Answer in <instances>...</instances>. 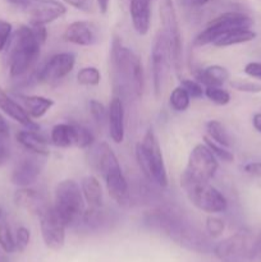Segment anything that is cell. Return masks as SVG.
Returning <instances> with one entry per match:
<instances>
[{
    "instance_id": "obj_2",
    "label": "cell",
    "mask_w": 261,
    "mask_h": 262,
    "mask_svg": "<svg viewBox=\"0 0 261 262\" xmlns=\"http://www.w3.org/2000/svg\"><path fill=\"white\" fill-rule=\"evenodd\" d=\"M41 42L31 26H20L10 37L8 67L12 78L25 77L37 61Z\"/></svg>"
},
{
    "instance_id": "obj_6",
    "label": "cell",
    "mask_w": 261,
    "mask_h": 262,
    "mask_svg": "<svg viewBox=\"0 0 261 262\" xmlns=\"http://www.w3.org/2000/svg\"><path fill=\"white\" fill-rule=\"evenodd\" d=\"M181 186L194 207L207 214H220L227 211L228 201L224 194L215 188L209 181H201L182 174Z\"/></svg>"
},
{
    "instance_id": "obj_39",
    "label": "cell",
    "mask_w": 261,
    "mask_h": 262,
    "mask_svg": "<svg viewBox=\"0 0 261 262\" xmlns=\"http://www.w3.org/2000/svg\"><path fill=\"white\" fill-rule=\"evenodd\" d=\"M13 27L9 22L4 19H0V53L7 48L12 37Z\"/></svg>"
},
{
    "instance_id": "obj_42",
    "label": "cell",
    "mask_w": 261,
    "mask_h": 262,
    "mask_svg": "<svg viewBox=\"0 0 261 262\" xmlns=\"http://www.w3.org/2000/svg\"><path fill=\"white\" fill-rule=\"evenodd\" d=\"M64 2L83 12H91L92 9V0H64Z\"/></svg>"
},
{
    "instance_id": "obj_33",
    "label": "cell",
    "mask_w": 261,
    "mask_h": 262,
    "mask_svg": "<svg viewBox=\"0 0 261 262\" xmlns=\"http://www.w3.org/2000/svg\"><path fill=\"white\" fill-rule=\"evenodd\" d=\"M205 96L214 104L224 106V105L229 104L230 95L227 90L222 89V86L216 87H205Z\"/></svg>"
},
{
    "instance_id": "obj_12",
    "label": "cell",
    "mask_w": 261,
    "mask_h": 262,
    "mask_svg": "<svg viewBox=\"0 0 261 262\" xmlns=\"http://www.w3.org/2000/svg\"><path fill=\"white\" fill-rule=\"evenodd\" d=\"M51 142L56 147H78L89 148L94 145V135L83 125L60 123L51 129Z\"/></svg>"
},
{
    "instance_id": "obj_25",
    "label": "cell",
    "mask_w": 261,
    "mask_h": 262,
    "mask_svg": "<svg viewBox=\"0 0 261 262\" xmlns=\"http://www.w3.org/2000/svg\"><path fill=\"white\" fill-rule=\"evenodd\" d=\"M19 99L22 101L23 109L27 112L31 118H42L51 107L54 106V100L49 97L37 96V95H19Z\"/></svg>"
},
{
    "instance_id": "obj_49",
    "label": "cell",
    "mask_w": 261,
    "mask_h": 262,
    "mask_svg": "<svg viewBox=\"0 0 261 262\" xmlns=\"http://www.w3.org/2000/svg\"><path fill=\"white\" fill-rule=\"evenodd\" d=\"M7 158H8L7 150L4 148V146H0V165L7 160Z\"/></svg>"
},
{
    "instance_id": "obj_34",
    "label": "cell",
    "mask_w": 261,
    "mask_h": 262,
    "mask_svg": "<svg viewBox=\"0 0 261 262\" xmlns=\"http://www.w3.org/2000/svg\"><path fill=\"white\" fill-rule=\"evenodd\" d=\"M181 86L188 92L191 99H201L205 96V89L196 79H182Z\"/></svg>"
},
{
    "instance_id": "obj_45",
    "label": "cell",
    "mask_w": 261,
    "mask_h": 262,
    "mask_svg": "<svg viewBox=\"0 0 261 262\" xmlns=\"http://www.w3.org/2000/svg\"><path fill=\"white\" fill-rule=\"evenodd\" d=\"M182 4L187 8H202L210 2V0H181Z\"/></svg>"
},
{
    "instance_id": "obj_26",
    "label": "cell",
    "mask_w": 261,
    "mask_h": 262,
    "mask_svg": "<svg viewBox=\"0 0 261 262\" xmlns=\"http://www.w3.org/2000/svg\"><path fill=\"white\" fill-rule=\"evenodd\" d=\"M81 189L84 202L89 204V207H92V209L102 207V188L96 177H84L81 182Z\"/></svg>"
},
{
    "instance_id": "obj_46",
    "label": "cell",
    "mask_w": 261,
    "mask_h": 262,
    "mask_svg": "<svg viewBox=\"0 0 261 262\" xmlns=\"http://www.w3.org/2000/svg\"><path fill=\"white\" fill-rule=\"evenodd\" d=\"M97 7H99L100 13L102 14H106V12L109 10V5H110V0H96Z\"/></svg>"
},
{
    "instance_id": "obj_28",
    "label": "cell",
    "mask_w": 261,
    "mask_h": 262,
    "mask_svg": "<svg viewBox=\"0 0 261 262\" xmlns=\"http://www.w3.org/2000/svg\"><path fill=\"white\" fill-rule=\"evenodd\" d=\"M205 127H206L207 137L211 138L214 142L224 146V147H229L230 137L229 135H228L225 127L219 122V120H209Z\"/></svg>"
},
{
    "instance_id": "obj_30",
    "label": "cell",
    "mask_w": 261,
    "mask_h": 262,
    "mask_svg": "<svg viewBox=\"0 0 261 262\" xmlns=\"http://www.w3.org/2000/svg\"><path fill=\"white\" fill-rule=\"evenodd\" d=\"M77 81L82 86H97L101 81V73L96 67H84L79 69Z\"/></svg>"
},
{
    "instance_id": "obj_27",
    "label": "cell",
    "mask_w": 261,
    "mask_h": 262,
    "mask_svg": "<svg viewBox=\"0 0 261 262\" xmlns=\"http://www.w3.org/2000/svg\"><path fill=\"white\" fill-rule=\"evenodd\" d=\"M256 37V33L251 28H238L223 35L217 38L212 45L216 48H228V46L240 45V43L250 42Z\"/></svg>"
},
{
    "instance_id": "obj_7",
    "label": "cell",
    "mask_w": 261,
    "mask_h": 262,
    "mask_svg": "<svg viewBox=\"0 0 261 262\" xmlns=\"http://www.w3.org/2000/svg\"><path fill=\"white\" fill-rule=\"evenodd\" d=\"M54 209L67 228H77L84 214V199L81 187L72 179L61 181L54 193Z\"/></svg>"
},
{
    "instance_id": "obj_29",
    "label": "cell",
    "mask_w": 261,
    "mask_h": 262,
    "mask_svg": "<svg viewBox=\"0 0 261 262\" xmlns=\"http://www.w3.org/2000/svg\"><path fill=\"white\" fill-rule=\"evenodd\" d=\"M189 104H191V97H189L188 92L183 87L178 86L171 91L170 96H169V105H170L174 112H186L189 107Z\"/></svg>"
},
{
    "instance_id": "obj_4",
    "label": "cell",
    "mask_w": 261,
    "mask_h": 262,
    "mask_svg": "<svg viewBox=\"0 0 261 262\" xmlns=\"http://www.w3.org/2000/svg\"><path fill=\"white\" fill-rule=\"evenodd\" d=\"M91 160L94 168L104 177L107 193L113 201L119 206H127L129 202V188L112 147L106 142L100 143L94 150Z\"/></svg>"
},
{
    "instance_id": "obj_36",
    "label": "cell",
    "mask_w": 261,
    "mask_h": 262,
    "mask_svg": "<svg viewBox=\"0 0 261 262\" xmlns=\"http://www.w3.org/2000/svg\"><path fill=\"white\" fill-rule=\"evenodd\" d=\"M225 224L220 217L209 216L206 219V233L209 237L216 238L224 232Z\"/></svg>"
},
{
    "instance_id": "obj_48",
    "label": "cell",
    "mask_w": 261,
    "mask_h": 262,
    "mask_svg": "<svg viewBox=\"0 0 261 262\" xmlns=\"http://www.w3.org/2000/svg\"><path fill=\"white\" fill-rule=\"evenodd\" d=\"M7 2L12 5H17V7L25 8L26 5L31 2V0H7Z\"/></svg>"
},
{
    "instance_id": "obj_18",
    "label": "cell",
    "mask_w": 261,
    "mask_h": 262,
    "mask_svg": "<svg viewBox=\"0 0 261 262\" xmlns=\"http://www.w3.org/2000/svg\"><path fill=\"white\" fill-rule=\"evenodd\" d=\"M63 38L78 46H92L99 41V28L89 20H76L66 28Z\"/></svg>"
},
{
    "instance_id": "obj_14",
    "label": "cell",
    "mask_w": 261,
    "mask_h": 262,
    "mask_svg": "<svg viewBox=\"0 0 261 262\" xmlns=\"http://www.w3.org/2000/svg\"><path fill=\"white\" fill-rule=\"evenodd\" d=\"M38 219H40L41 235L46 247L54 251L63 248L66 243L67 225L60 219L54 206L49 205L48 207H45L38 215Z\"/></svg>"
},
{
    "instance_id": "obj_50",
    "label": "cell",
    "mask_w": 261,
    "mask_h": 262,
    "mask_svg": "<svg viewBox=\"0 0 261 262\" xmlns=\"http://www.w3.org/2000/svg\"><path fill=\"white\" fill-rule=\"evenodd\" d=\"M3 222V210L0 209V223Z\"/></svg>"
},
{
    "instance_id": "obj_35",
    "label": "cell",
    "mask_w": 261,
    "mask_h": 262,
    "mask_svg": "<svg viewBox=\"0 0 261 262\" xmlns=\"http://www.w3.org/2000/svg\"><path fill=\"white\" fill-rule=\"evenodd\" d=\"M90 113L97 124H104L105 122H107V109L97 100L90 101Z\"/></svg>"
},
{
    "instance_id": "obj_38",
    "label": "cell",
    "mask_w": 261,
    "mask_h": 262,
    "mask_svg": "<svg viewBox=\"0 0 261 262\" xmlns=\"http://www.w3.org/2000/svg\"><path fill=\"white\" fill-rule=\"evenodd\" d=\"M15 247H17L18 252H23L26 248L28 247V243H30L31 233L30 230L26 227H19L15 232Z\"/></svg>"
},
{
    "instance_id": "obj_24",
    "label": "cell",
    "mask_w": 261,
    "mask_h": 262,
    "mask_svg": "<svg viewBox=\"0 0 261 262\" xmlns=\"http://www.w3.org/2000/svg\"><path fill=\"white\" fill-rule=\"evenodd\" d=\"M228 79H229L228 69L225 67L217 66V64L209 66L196 72V81H199L205 87L222 86Z\"/></svg>"
},
{
    "instance_id": "obj_51",
    "label": "cell",
    "mask_w": 261,
    "mask_h": 262,
    "mask_svg": "<svg viewBox=\"0 0 261 262\" xmlns=\"http://www.w3.org/2000/svg\"><path fill=\"white\" fill-rule=\"evenodd\" d=\"M2 262H8V261H7V260H3Z\"/></svg>"
},
{
    "instance_id": "obj_9",
    "label": "cell",
    "mask_w": 261,
    "mask_h": 262,
    "mask_svg": "<svg viewBox=\"0 0 261 262\" xmlns=\"http://www.w3.org/2000/svg\"><path fill=\"white\" fill-rule=\"evenodd\" d=\"M171 64V51L169 40L163 31L156 35L151 50V72H153V87L155 96L159 97L163 92L168 79Z\"/></svg>"
},
{
    "instance_id": "obj_43",
    "label": "cell",
    "mask_w": 261,
    "mask_h": 262,
    "mask_svg": "<svg viewBox=\"0 0 261 262\" xmlns=\"http://www.w3.org/2000/svg\"><path fill=\"white\" fill-rule=\"evenodd\" d=\"M261 260V233L257 238L252 242L250 251V261Z\"/></svg>"
},
{
    "instance_id": "obj_8",
    "label": "cell",
    "mask_w": 261,
    "mask_h": 262,
    "mask_svg": "<svg viewBox=\"0 0 261 262\" xmlns=\"http://www.w3.org/2000/svg\"><path fill=\"white\" fill-rule=\"evenodd\" d=\"M253 25L252 18L240 12H227L220 14L207 23L206 27L196 36L194 46H206L214 43L223 35L238 28H251Z\"/></svg>"
},
{
    "instance_id": "obj_15",
    "label": "cell",
    "mask_w": 261,
    "mask_h": 262,
    "mask_svg": "<svg viewBox=\"0 0 261 262\" xmlns=\"http://www.w3.org/2000/svg\"><path fill=\"white\" fill-rule=\"evenodd\" d=\"M74 64L76 55L73 53L55 54L36 72V79L45 83H56L73 71Z\"/></svg>"
},
{
    "instance_id": "obj_31",
    "label": "cell",
    "mask_w": 261,
    "mask_h": 262,
    "mask_svg": "<svg viewBox=\"0 0 261 262\" xmlns=\"http://www.w3.org/2000/svg\"><path fill=\"white\" fill-rule=\"evenodd\" d=\"M0 247L7 253H13L17 251L15 247V238L13 237V233L10 227L7 223H0Z\"/></svg>"
},
{
    "instance_id": "obj_37",
    "label": "cell",
    "mask_w": 261,
    "mask_h": 262,
    "mask_svg": "<svg viewBox=\"0 0 261 262\" xmlns=\"http://www.w3.org/2000/svg\"><path fill=\"white\" fill-rule=\"evenodd\" d=\"M230 86L240 92H248V94H258L261 92V84L243 79H234L230 82Z\"/></svg>"
},
{
    "instance_id": "obj_10",
    "label": "cell",
    "mask_w": 261,
    "mask_h": 262,
    "mask_svg": "<svg viewBox=\"0 0 261 262\" xmlns=\"http://www.w3.org/2000/svg\"><path fill=\"white\" fill-rule=\"evenodd\" d=\"M160 19L163 32L169 40L171 51V64L177 73H179L183 63V48H182V35L178 18L171 0H164L160 7Z\"/></svg>"
},
{
    "instance_id": "obj_17",
    "label": "cell",
    "mask_w": 261,
    "mask_h": 262,
    "mask_svg": "<svg viewBox=\"0 0 261 262\" xmlns=\"http://www.w3.org/2000/svg\"><path fill=\"white\" fill-rule=\"evenodd\" d=\"M40 158H42V156L32 154V155L26 156L22 160L18 161L15 168L13 169L12 177H10L12 183L20 187V188L30 187L31 184L35 183L40 177L41 171H42L44 165H45V161L41 160Z\"/></svg>"
},
{
    "instance_id": "obj_47",
    "label": "cell",
    "mask_w": 261,
    "mask_h": 262,
    "mask_svg": "<svg viewBox=\"0 0 261 262\" xmlns=\"http://www.w3.org/2000/svg\"><path fill=\"white\" fill-rule=\"evenodd\" d=\"M252 124L253 128H255L258 133H261V113H256V114L253 115Z\"/></svg>"
},
{
    "instance_id": "obj_11",
    "label": "cell",
    "mask_w": 261,
    "mask_h": 262,
    "mask_svg": "<svg viewBox=\"0 0 261 262\" xmlns=\"http://www.w3.org/2000/svg\"><path fill=\"white\" fill-rule=\"evenodd\" d=\"M252 242L250 232L240 230L216 243L212 253L222 262H247L250 261Z\"/></svg>"
},
{
    "instance_id": "obj_22",
    "label": "cell",
    "mask_w": 261,
    "mask_h": 262,
    "mask_svg": "<svg viewBox=\"0 0 261 262\" xmlns=\"http://www.w3.org/2000/svg\"><path fill=\"white\" fill-rule=\"evenodd\" d=\"M13 200H14L15 205L18 207L27 210L31 214H36L37 216L45 207L49 206L42 194L38 193L35 189L28 188V187H23V188L18 189L14 193Z\"/></svg>"
},
{
    "instance_id": "obj_13",
    "label": "cell",
    "mask_w": 261,
    "mask_h": 262,
    "mask_svg": "<svg viewBox=\"0 0 261 262\" xmlns=\"http://www.w3.org/2000/svg\"><path fill=\"white\" fill-rule=\"evenodd\" d=\"M219 164L205 143H199L192 148L184 174L194 179L210 181L216 174Z\"/></svg>"
},
{
    "instance_id": "obj_21",
    "label": "cell",
    "mask_w": 261,
    "mask_h": 262,
    "mask_svg": "<svg viewBox=\"0 0 261 262\" xmlns=\"http://www.w3.org/2000/svg\"><path fill=\"white\" fill-rule=\"evenodd\" d=\"M151 0H129V12L135 31L141 36L147 35L151 23Z\"/></svg>"
},
{
    "instance_id": "obj_19",
    "label": "cell",
    "mask_w": 261,
    "mask_h": 262,
    "mask_svg": "<svg viewBox=\"0 0 261 262\" xmlns=\"http://www.w3.org/2000/svg\"><path fill=\"white\" fill-rule=\"evenodd\" d=\"M107 125L113 142L122 143L124 140V104L120 97H113L107 107Z\"/></svg>"
},
{
    "instance_id": "obj_32",
    "label": "cell",
    "mask_w": 261,
    "mask_h": 262,
    "mask_svg": "<svg viewBox=\"0 0 261 262\" xmlns=\"http://www.w3.org/2000/svg\"><path fill=\"white\" fill-rule=\"evenodd\" d=\"M204 140H205V145L209 147V150L211 151L212 155H214L215 158L224 161V163H232V161L234 160V155L228 150V147H224V146L214 142V141H212L211 138L207 137V136H205Z\"/></svg>"
},
{
    "instance_id": "obj_16",
    "label": "cell",
    "mask_w": 261,
    "mask_h": 262,
    "mask_svg": "<svg viewBox=\"0 0 261 262\" xmlns=\"http://www.w3.org/2000/svg\"><path fill=\"white\" fill-rule=\"evenodd\" d=\"M30 25L46 26L67 13V8L58 0H31L25 8Z\"/></svg>"
},
{
    "instance_id": "obj_41",
    "label": "cell",
    "mask_w": 261,
    "mask_h": 262,
    "mask_svg": "<svg viewBox=\"0 0 261 262\" xmlns=\"http://www.w3.org/2000/svg\"><path fill=\"white\" fill-rule=\"evenodd\" d=\"M242 169L248 176L261 178V161H253V163L246 164V165H243Z\"/></svg>"
},
{
    "instance_id": "obj_5",
    "label": "cell",
    "mask_w": 261,
    "mask_h": 262,
    "mask_svg": "<svg viewBox=\"0 0 261 262\" xmlns=\"http://www.w3.org/2000/svg\"><path fill=\"white\" fill-rule=\"evenodd\" d=\"M136 159L143 176L156 186L168 187V174L160 143L153 129H148L142 141L136 145Z\"/></svg>"
},
{
    "instance_id": "obj_40",
    "label": "cell",
    "mask_w": 261,
    "mask_h": 262,
    "mask_svg": "<svg viewBox=\"0 0 261 262\" xmlns=\"http://www.w3.org/2000/svg\"><path fill=\"white\" fill-rule=\"evenodd\" d=\"M245 73L253 78L261 79V61H251V63L246 64Z\"/></svg>"
},
{
    "instance_id": "obj_23",
    "label": "cell",
    "mask_w": 261,
    "mask_h": 262,
    "mask_svg": "<svg viewBox=\"0 0 261 262\" xmlns=\"http://www.w3.org/2000/svg\"><path fill=\"white\" fill-rule=\"evenodd\" d=\"M17 141L23 148L30 151L31 154L42 156V158H46V156L50 155V147H49L48 141L42 136L38 135L36 130H19L17 133Z\"/></svg>"
},
{
    "instance_id": "obj_3",
    "label": "cell",
    "mask_w": 261,
    "mask_h": 262,
    "mask_svg": "<svg viewBox=\"0 0 261 262\" xmlns=\"http://www.w3.org/2000/svg\"><path fill=\"white\" fill-rule=\"evenodd\" d=\"M112 66L115 81L123 91L135 97H141L145 89L143 68L140 58L130 49L123 45L117 37L112 46Z\"/></svg>"
},
{
    "instance_id": "obj_20",
    "label": "cell",
    "mask_w": 261,
    "mask_h": 262,
    "mask_svg": "<svg viewBox=\"0 0 261 262\" xmlns=\"http://www.w3.org/2000/svg\"><path fill=\"white\" fill-rule=\"evenodd\" d=\"M0 110H3L13 120L23 125L26 129H38V125L33 122L32 118L27 114V112L23 109L22 105L14 101L2 87H0Z\"/></svg>"
},
{
    "instance_id": "obj_44",
    "label": "cell",
    "mask_w": 261,
    "mask_h": 262,
    "mask_svg": "<svg viewBox=\"0 0 261 262\" xmlns=\"http://www.w3.org/2000/svg\"><path fill=\"white\" fill-rule=\"evenodd\" d=\"M9 125H8L4 117L0 114V146H3L8 140H9Z\"/></svg>"
},
{
    "instance_id": "obj_1",
    "label": "cell",
    "mask_w": 261,
    "mask_h": 262,
    "mask_svg": "<svg viewBox=\"0 0 261 262\" xmlns=\"http://www.w3.org/2000/svg\"><path fill=\"white\" fill-rule=\"evenodd\" d=\"M143 224L150 230L166 235L174 243L188 251L197 253L214 252L215 243L211 237L170 210L156 209L148 211L143 216Z\"/></svg>"
}]
</instances>
